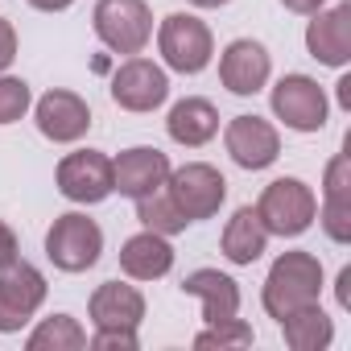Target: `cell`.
<instances>
[{
    "instance_id": "14",
    "label": "cell",
    "mask_w": 351,
    "mask_h": 351,
    "mask_svg": "<svg viewBox=\"0 0 351 351\" xmlns=\"http://www.w3.org/2000/svg\"><path fill=\"white\" fill-rule=\"evenodd\" d=\"M273 75V58L261 42L252 38H236L228 42V50L219 54V83L232 95H256Z\"/></svg>"
},
{
    "instance_id": "25",
    "label": "cell",
    "mask_w": 351,
    "mask_h": 351,
    "mask_svg": "<svg viewBox=\"0 0 351 351\" xmlns=\"http://www.w3.org/2000/svg\"><path fill=\"white\" fill-rule=\"evenodd\" d=\"M252 326L244 318H223V322H207V330L195 335V347H252Z\"/></svg>"
},
{
    "instance_id": "24",
    "label": "cell",
    "mask_w": 351,
    "mask_h": 351,
    "mask_svg": "<svg viewBox=\"0 0 351 351\" xmlns=\"http://www.w3.org/2000/svg\"><path fill=\"white\" fill-rule=\"evenodd\" d=\"M136 203V219L149 228V232H157V236H178V232H186V215L178 211V203L169 199V191L165 186H157V191H149V195H141V199H132Z\"/></svg>"
},
{
    "instance_id": "30",
    "label": "cell",
    "mask_w": 351,
    "mask_h": 351,
    "mask_svg": "<svg viewBox=\"0 0 351 351\" xmlns=\"http://www.w3.org/2000/svg\"><path fill=\"white\" fill-rule=\"evenodd\" d=\"M289 13H302V17H314L318 9H326V0H281Z\"/></svg>"
},
{
    "instance_id": "15",
    "label": "cell",
    "mask_w": 351,
    "mask_h": 351,
    "mask_svg": "<svg viewBox=\"0 0 351 351\" xmlns=\"http://www.w3.org/2000/svg\"><path fill=\"white\" fill-rule=\"evenodd\" d=\"M169 178V157L153 145H136V149H124L120 157H112V191L128 195V199H141L157 186H165Z\"/></svg>"
},
{
    "instance_id": "32",
    "label": "cell",
    "mask_w": 351,
    "mask_h": 351,
    "mask_svg": "<svg viewBox=\"0 0 351 351\" xmlns=\"http://www.w3.org/2000/svg\"><path fill=\"white\" fill-rule=\"evenodd\" d=\"M34 9H42V13H62V9H71L75 0H29Z\"/></svg>"
},
{
    "instance_id": "28",
    "label": "cell",
    "mask_w": 351,
    "mask_h": 351,
    "mask_svg": "<svg viewBox=\"0 0 351 351\" xmlns=\"http://www.w3.org/2000/svg\"><path fill=\"white\" fill-rule=\"evenodd\" d=\"M13 58H17V29H13V21L0 17V75L13 66Z\"/></svg>"
},
{
    "instance_id": "9",
    "label": "cell",
    "mask_w": 351,
    "mask_h": 351,
    "mask_svg": "<svg viewBox=\"0 0 351 351\" xmlns=\"http://www.w3.org/2000/svg\"><path fill=\"white\" fill-rule=\"evenodd\" d=\"M58 191L62 199L71 203H83V207H95L112 195V157L99 153V149H79V153H66L58 161Z\"/></svg>"
},
{
    "instance_id": "33",
    "label": "cell",
    "mask_w": 351,
    "mask_h": 351,
    "mask_svg": "<svg viewBox=\"0 0 351 351\" xmlns=\"http://www.w3.org/2000/svg\"><path fill=\"white\" fill-rule=\"evenodd\" d=\"M339 108H343V112H351V75H343V79H339Z\"/></svg>"
},
{
    "instance_id": "34",
    "label": "cell",
    "mask_w": 351,
    "mask_h": 351,
    "mask_svg": "<svg viewBox=\"0 0 351 351\" xmlns=\"http://www.w3.org/2000/svg\"><path fill=\"white\" fill-rule=\"evenodd\" d=\"M191 5H195V9H223L228 0H191Z\"/></svg>"
},
{
    "instance_id": "29",
    "label": "cell",
    "mask_w": 351,
    "mask_h": 351,
    "mask_svg": "<svg viewBox=\"0 0 351 351\" xmlns=\"http://www.w3.org/2000/svg\"><path fill=\"white\" fill-rule=\"evenodd\" d=\"M21 261V244H17V232L0 219V269H9V265H17Z\"/></svg>"
},
{
    "instance_id": "12",
    "label": "cell",
    "mask_w": 351,
    "mask_h": 351,
    "mask_svg": "<svg viewBox=\"0 0 351 351\" xmlns=\"http://www.w3.org/2000/svg\"><path fill=\"white\" fill-rule=\"evenodd\" d=\"M223 145L240 169H269L281 157V136L265 116H232L223 128Z\"/></svg>"
},
{
    "instance_id": "8",
    "label": "cell",
    "mask_w": 351,
    "mask_h": 351,
    "mask_svg": "<svg viewBox=\"0 0 351 351\" xmlns=\"http://www.w3.org/2000/svg\"><path fill=\"white\" fill-rule=\"evenodd\" d=\"M46 302V277L42 269L17 261L0 269V335H17Z\"/></svg>"
},
{
    "instance_id": "18",
    "label": "cell",
    "mask_w": 351,
    "mask_h": 351,
    "mask_svg": "<svg viewBox=\"0 0 351 351\" xmlns=\"http://www.w3.org/2000/svg\"><path fill=\"white\" fill-rule=\"evenodd\" d=\"M165 132L173 145H186V149H199L207 145L215 132H219V112L211 99H199V95H186L169 108L165 116Z\"/></svg>"
},
{
    "instance_id": "10",
    "label": "cell",
    "mask_w": 351,
    "mask_h": 351,
    "mask_svg": "<svg viewBox=\"0 0 351 351\" xmlns=\"http://www.w3.org/2000/svg\"><path fill=\"white\" fill-rule=\"evenodd\" d=\"M112 99L124 108V112H153L169 99V75L149 62V58H128L120 62V71L112 75Z\"/></svg>"
},
{
    "instance_id": "19",
    "label": "cell",
    "mask_w": 351,
    "mask_h": 351,
    "mask_svg": "<svg viewBox=\"0 0 351 351\" xmlns=\"http://www.w3.org/2000/svg\"><path fill=\"white\" fill-rule=\"evenodd\" d=\"M182 293H191V298L203 302V318L207 322H223V318L240 314V285L228 273H219V269H195V273H186Z\"/></svg>"
},
{
    "instance_id": "2",
    "label": "cell",
    "mask_w": 351,
    "mask_h": 351,
    "mask_svg": "<svg viewBox=\"0 0 351 351\" xmlns=\"http://www.w3.org/2000/svg\"><path fill=\"white\" fill-rule=\"evenodd\" d=\"M256 215H261L269 236L293 240V236L310 232V223L318 219V199H314V191L302 178H277V182H269L261 191Z\"/></svg>"
},
{
    "instance_id": "23",
    "label": "cell",
    "mask_w": 351,
    "mask_h": 351,
    "mask_svg": "<svg viewBox=\"0 0 351 351\" xmlns=\"http://www.w3.org/2000/svg\"><path fill=\"white\" fill-rule=\"evenodd\" d=\"M29 351H83L87 347V330L79 326V318L71 314H54V318H42L29 339H25Z\"/></svg>"
},
{
    "instance_id": "4",
    "label": "cell",
    "mask_w": 351,
    "mask_h": 351,
    "mask_svg": "<svg viewBox=\"0 0 351 351\" xmlns=\"http://www.w3.org/2000/svg\"><path fill=\"white\" fill-rule=\"evenodd\" d=\"M165 191H169V199L178 203V211L191 223H199V219L219 215V207L228 199V178L215 165H207V161H186L178 169H169Z\"/></svg>"
},
{
    "instance_id": "27",
    "label": "cell",
    "mask_w": 351,
    "mask_h": 351,
    "mask_svg": "<svg viewBox=\"0 0 351 351\" xmlns=\"http://www.w3.org/2000/svg\"><path fill=\"white\" fill-rule=\"evenodd\" d=\"M91 351H136L141 339L132 326H95V335L87 339Z\"/></svg>"
},
{
    "instance_id": "17",
    "label": "cell",
    "mask_w": 351,
    "mask_h": 351,
    "mask_svg": "<svg viewBox=\"0 0 351 351\" xmlns=\"http://www.w3.org/2000/svg\"><path fill=\"white\" fill-rule=\"evenodd\" d=\"M87 314L95 326H141L145 318V293L136 285H124V281H104L91 302H87Z\"/></svg>"
},
{
    "instance_id": "11",
    "label": "cell",
    "mask_w": 351,
    "mask_h": 351,
    "mask_svg": "<svg viewBox=\"0 0 351 351\" xmlns=\"http://www.w3.org/2000/svg\"><path fill=\"white\" fill-rule=\"evenodd\" d=\"M34 120H38V132H42L46 141H54V145H75V141H83L87 128H91V108H87L83 95L54 87V91H46V95L34 104Z\"/></svg>"
},
{
    "instance_id": "5",
    "label": "cell",
    "mask_w": 351,
    "mask_h": 351,
    "mask_svg": "<svg viewBox=\"0 0 351 351\" xmlns=\"http://www.w3.org/2000/svg\"><path fill=\"white\" fill-rule=\"evenodd\" d=\"M95 38L112 50V54H141L153 38V13L145 0H99L95 13Z\"/></svg>"
},
{
    "instance_id": "1",
    "label": "cell",
    "mask_w": 351,
    "mask_h": 351,
    "mask_svg": "<svg viewBox=\"0 0 351 351\" xmlns=\"http://www.w3.org/2000/svg\"><path fill=\"white\" fill-rule=\"evenodd\" d=\"M318 298H322V261L314 252H281L261 289L269 318L281 322L306 306H318Z\"/></svg>"
},
{
    "instance_id": "7",
    "label": "cell",
    "mask_w": 351,
    "mask_h": 351,
    "mask_svg": "<svg viewBox=\"0 0 351 351\" xmlns=\"http://www.w3.org/2000/svg\"><path fill=\"white\" fill-rule=\"evenodd\" d=\"M269 99H273V116L285 128H293V132H322L326 128L330 104H326V91L318 87V79H310V75H281Z\"/></svg>"
},
{
    "instance_id": "6",
    "label": "cell",
    "mask_w": 351,
    "mask_h": 351,
    "mask_svg": "<svg viewBox=\"0 0 351 351\" xmlns=\"http://www.w3.org/2000/svg\"><path fill=\"white\" fill-rule=\"evenodd\" d=\"M104 252V232L95 219H87L83 211H66L54 219V228L46 232V256L54 261V269L62 273H87Z\"/></svg>"
},
{
    "instance_id": "22",
    "label": "cell",
    "mask_w": 351,
    "mask_h": 351,
    "mask_svg": "<svg viewBox=\"0 0 351 351\" xmlns=\"http://www.w3.org/2000/svg\"><path fill=\"white\" fill-rule=\"evenodd\" d=\"M281 335L293 351H326L335 339V322L322 314V306H306V310L281 318Z\"/></svg>"
},
{
    "instance_id": "26",
    "label": "cell",
    "mask_w": 351,
    "mask_h": 351,
    "mask_svg": "<svg viewBox=\"0 0 351 351\" xmlns=\"http://www.w3.org/2000/svg\"><path fill=\"white\" fill-rule=\"evenodd\" d=\"M29 108H34L29 83L13 79V75H0V124H17Z\"/></svg>"
},
{
    "instance_id": "3",
    "label": "cell",
    "mask_w": 351,
    "mask_h": 351,
    "mask_svg": "<svg viewBox=\"0 0 351 351\" xmlns=\"http://www.w3.org/2000/svg\"><path fill=\"white\" fill-rule=\"evenodd\" d=\"M157 50L165 58L169 71L178 75H203L211 66L215 54V38L207 29V21H199L195 13H169L157 29Z\"/></svg>"
},
{
    "instance_id": "13",
    "label": "cell",
    "mask_w": 351,
    "mask_h": 351,
    "mask_svg": "<svg viewBox=\"0 0 351 351\" xmlns=\"http://www.w3.org/2000/svg\"><path fill=\"white\" fill-rule=\"evenodd\" d=\"M318 223L335 244H351V153H335L326 161Z\"/></svg>"
},
{
    "instance_id": "16",
    "label": "cell",
    "mask_w": 351,
    "mask_h": 351,
    "mask_svg": "<svg viewBox=\"0 0 351 351\" xmlns=\"http://www.w3.org/2000/svg\"><path fill=\"white\" fill-rule=\"evenodd\" d=\"M306 50L322 66H347L351 62V0L335 9H318L306 25Z\"/></svg>"
},
{
    "instance_id": "21",
    "label": "cell",
    "mask_w": 351,
    "mask_h": 351,
    "mask_svg": "<svg viewBox=\"0 0 351 351\" xmlns=\"http://www.w3.org/2000/svg\"><path fill=\"white\" fill-rule=\"evenodd\" d=\"M219 248H223V256H228L232 265H256V261L265 256V248H269V232H265L256 207H236V211H232Z\"/></svg>"
},
{
    "instance_id": "31",
    "label": "cell",
    "mask_w": 351,
    "mask_h": 351,
    "mask_svg": "<svg viewBox=\"0 0 351 351\" xmlns=\"http://www.w3.org/2000/svg\"><path fill=\"white\" fill-rule=\"evenodd\" d=\"M339 306H343V310H351V265L339 273Z\"/></svg>"
},
{
    "instance_id": "20",
    "label": "cell",
    "mask_w": 351,
    "mask_h": 351,
    "mask_svg": "<svg viewBox=\"0 0 351 351\" xmlns=\"http://www.w3.org/2000/svg\"><path fill=\"white\" fill-rule=\"evenodd\" d=\"M120 269L132 277V281H157L173 269V248H169V236H157V232H136L132 240H124L120 248Z\"/></svg>"
}]
</instances>
